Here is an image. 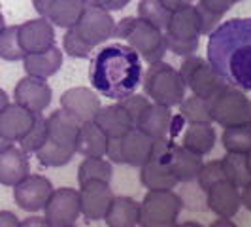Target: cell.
I'll list each match as a JSON object with an SVG mask.
<instances>
[{
  "label": "cell",
  "mask_w": 251,
  "mask_h": 227,
  "mask_svg": "<svg viewBox=\"0 0 251 227\" xmlns=\"http://www.w3.org/2000/svg\"><path fill=\"white\" fill-rule=\"evenodd\" d=\"M206 55L230 85L251 91V19L236 17L219 23L208 38Z\"/></svg>",
  "instance_id": "1"
},
{
  "label": "cell",
  "mask_w": 251,
  "mask_h": 227,
  "mask_svg": "<svg viewBox=\"0 0 251 227\" xmlns=\"http://www.w3.org/2000/svg\"><path fill=\"white\" fill-rule=\"evenodd\" d=\"M144 78L142 57L128 44L102 48L89 64V82L106 99H123L134 93Z\"/></svg>",
  "instance_id": "2"
},
{
  "label": "cell",
  "mask_w": 251,
  "mask_h": 227,
  "mask_svg": "<svg viewBox=\"0 0 251 227\" xmlns=\"http://www.w3.org/2000/svg\"><path fill=\"white\" fill-rule=\"evenodd\" d=\"M113 36L125 40L148 64L163 61L164 53L168 51L164 30L144 21L142 17H123L117 21Z\"/></svg>",
  "instance_id": "3"
},
{
  "label": "cell",
  "mask_w": 251,
  "mask_h": 227,
  "mask_svg": "<svg viewBox=\"0 0 251 227\" xmlns=\"http://www.w3.org/2000/svg\"><path fill=\"white\" fill-rule=\"evenodd\" d=\"M142 85L151 102L163 104L168 108L177 106L183 101L185 89H187L179 70H176L172 64L164 63V61L150 64V68L144 72Z\"/></svg>",
  "instance_id": "4"
},
{
  "label": "cell",
  "mask_w": 251,
  "mask_h": 227,
  "mask_svg": "<svg viewBox=\"0 0 251 227\" xmlns=\"http://www.w3.org/2000/svg\"><path fill=\"white\" fill-rule=\"evenodd\" d=\"M201 19L197 8L189 4L185 8H179L172 12L170 23L164 30L166 48L176 55H193L199 50V38H201Z\"/></svg>",
  "instance_id": "5"
},
{
  "label": "cell",
  "mask_w": 251,
  "mask_h": 227,
  "mask_svg": "<svg viewBox=\"0 0 251 227\" xmlns=\"http://www.w3.org/2000/svg\"><path fill=\"white\" fill-rule=\"evenodd\" d=\"M183 208V201L174 189H150L140 202V226L172 227Z\"/></svg>",
  "instance_id": "6"
},
{
  "label": "cell",
  "mask_w": 251,
  "mask_h": 227,
  "mask_svg": "<svg viewBox=\"0 0 251 227\" xmlns=\"http://www.w3.org/2000/svg\"><path fill=\"white\" fill-rule=\"evenodd\" d=\"M179 74L183 78L185 85L191 89V93L199 95L206 101H210L221 89L228 85V82L215 70L212 64L206 59L195 55V53L185 55L183 63L179 66Z\"/></svg>",
  "instance_id": "7"
},
{
  "label": "cell",
  "mask_w": 251,
  "mask_h": 227,
  "mask_svg": "<svg viewBox=\"0 0 251 227\" xmlns=\"http://www.w3.org/2000/svg\"><path fill=\"white\" fill-rule=\"evenodd\" d=\"M208 106L214 123L221 125L223 129L251 121V101L242 89L230 84L221 89L215 97H212L208 101Z\"/></svg>",
  "instance_id": "8"
},
{
  "label": "cell",
  "mask_w": 251,
  "mask_h": 227,
  "mask_svg": "<svg viewBox=\"0 0 251 227\" xmlns=\"http://www.w3.org/2000/svg\"><path fill=\"white\" fill-rule=\"evenodd\" d=\"M81 216L79 189L59 188L53 189L50 201L44 206V218L48 227H70Z\"/></svg>",
  "instance_id": "9"
},
{
  "label": "cell",
  "mask_w": 251,
  "mask_h": 227,
  "mask_svg": "<svg viewBox=\"0 0 251 227\" xmlns=\"http://www.w3.org/2000/svg\"><path fill=\"white\" fill-rule=\"evenodd\" d=\"M74 30L93 48L104 44L115 34V21L112 13L99 6H85L81 17L74 25Z\"/></svg>",
  "instance_id": "10"
},
{
  "label": "cell",
  "mask_w": 251,
  "mask_h": 227,
  "mask_svg": "<svg viewBox=\"0 0 251 227\" xmlns=\"http://www.w3.org/2000/svg\"><path fill=\"white\" fill-rule=\"evenodd\" d=\"M53 184L42 174H28L13 188V199L25 212H40L50 201Z\"/></svg>",
  "instance_id": "11"
},
{
  "label": "cell",
  "mask_w": 251,
  "mask_h": 227,
  "mask_svg": "<svg viewBox=\"0 0 251 227\" xmlns=\"http://www.w3.org/2000/svg\"><path fill=\"white\" fill-rule=\"evenodd\" d=\"M113 193L110 182H87L83 186H79V199H81V216L89 222H97L104 220V216L108 212L110 204H112Z\"/></svg>",
  "instance_id": "12"
},
{
  "label": "cell",
  "mask_w": 251,
  "mask_h": 227,
  "mask_svg": "<svg viewBox=\"0 0 251 227\" xmlns=\"http://www.w3.org/2000/svg\"><path fill=\"white\" fill-rule=\"evenodd\" d=\"M61 108L70 115H74L79 123L95 121L97 114L102 108L100 97L95 89L89 87H72L64 91L61 97Z\"/></svg>",
  "instance_id": "13"
},
{
  "label": "cell",
  "mask_w": 251,
  "mask_h": 227,
  "mask_svg": "<svg viewBox=\"0 0 251 227\" xmlns=\"http://www.w3.org/2000/svg\"><path fill=\"white\" fill-rule=\"evenodd\" d=\"M51 97L53 93H51L50 84L44 78H36V76H26L23 80H19L13 91L15 102L34 114L44 112L51 104Z\"/></svg>",
  "instance_id": "14"
},
{
  "label": "cell",
  "mask_w": 251,
  "mask_h": 227,
  "mask_svg": "<svg viewBox=\"0 0 251 227\" xmlns=\"http://www.w3.org/2000/svg\"><path fill=\"white\" fill-rule=\"evenodd\" d=\"M19 42L25 53H40L55 46V28L48 17L40 15L19 25Z\"/></svg>",
  "instance_id": "15"
},
{
  "label": "cell",
  "mask_w": 251,
  "mask_h": 227,
  "mask_svg": "<svg viewBox=\"0 0 251 227\" xmlns=\"http://www.w3.org/2000/svg\"><path fill=\"white\" fill-rule=\"evenodd\" d=\"M206 204L215 216L234 218L242 206L240 188L228 180H221L206 191Z\"/></svg>",
  "instance_id": "16"
},
{
  "label": "cell",
  "mask_w": 251,
  "mask_h": 227,
  "mask_svg": "<svg viewBox=\"0 0 251 227\" xmlns=\"http://www.w3.org/2000/svg\"><path fill=\"white\" fill-rule=\"evenodd\" d=\"M34 119H36V114L26 110L25 106L17 102L8 104L0 112V133L15 144L30 131V127L34 125Z\"/></svg>",
  "instance_id": "17"
},
{
  "label": "cell",
  "mask_w": 251,
  "mask_h": 227,
  "mask_svg": "<svg viewBox=\"0 0 251 227\" xmlns=\"http://www.w3.org/2000/svg\"><path fill=\"white\" fill-rule=\"evenodd\" d=\"M28 174H30V163H28L26 151L13 144L4 151H0V184L2 186L15 188Z\"/></svg>",
  "instance_id": "18"
},
{
  "label": "cell",
  "mask_w": 251,
  "mask_h": 227,
  "mask_svg": "<svg viewBox=\"0 0 251 227\" xmlns=\"http://www.w3.org/2000/svg\"><path fill=\"white\" fill-rule=\"evenodd\" d=\"M172 119H174V114L168 106L151 102L150 106L144 110V114L140 115L136 127L153 140H164L170 139Z\"/></svg>",
  "instance_id": "19"
},
{
  "label": "cell",
  "mask_w": 251,
  "mask_h": 227,
  "mask_svg": "<svg viewBox=\"0 0 251 227\" xmlns=\"http://www.w3.org/2000/svg\"><path fill=\"white\" fill-rule=\"evenodd\" d=\"M155 142L146 133H142L138 127H132L125 137H121V146H123V163L130 167H142L148 163L155 151Z\"/></svg>",
  "instance_id": "20"
},
{
  "label": "cell",
  "mask_w": 251,
  "mask_h": 227,
  "mask_svg": "<svg viewBox=\"0 0 251 227\" xmlns=\"http://www.w3.org/2000/svg\"><path fill=\"white\" fill-rule=\"evenodd\" d=\"M46 123H48V139L66 148H75L81 123L74 115H70L61 108V110H55L50 117H46Z\"/></svg>",
  "instance_id": "21"
},
{
  "label": "cell",
  "mask_w": 251,
  "mask_h": 227,
  "mask_svg": "<svg viewBox=\"0 0 251 227\" xmlns=\"http://www.w3.org/2000/svg\"><path fill=\"white\" fill-rule=\"evenodd\" d=\"M168 165H170V170L177 182L187 184V182L197 180L202 165H204V159H202V155L187 150L185 146H172Z\"/></svg>",
  "instance_id": "22"
},
{
  "label": "cell",
  "mask_w": 251,
  "mask_h": 227,
  "mask_svg": "<svg viewBox=\"0 0 251 227\" xmlns=\"http://www.w3.org/2000/svg\"><path fill=\"white\" fill-rule=\"evenodd\" d=\"M95 123L104 131V135L108 139H115V137L121 139L134 127L130 115L126 114V110L119 102L102 106L99 114H97V117H95Z\"/></svg>",
  "instance_id": "23"
},
{
  "label": "cell",
  "mask_w": 251,
  "mask_h": 227,
  "mask_svg": "<svg viewBox=\"0 0 251 227\" xmlns=\"http://www.w3.org/2000/svg\"><path fill=\"white\" fill-rule=\"evenodd\" d=\"M63 66V53L57 46L40 53H26L23 57V68L28 76H36L48 80L55 76Z\"/></svg>",
  "instance_id": "24"
},
{
  "label": "cell",
  "mask_w": 251,
  "mask_h": 227,
  "mask_svg": "<svg viewBox=\"0 0 251 227\" xmlns=\"http://www.w3.org/2000/svg\"><path fill=\"white\" fill-rule=\"evenodd\" d=\"M104 222L110 227L140 226V202H136L132 197H126V195L113 197L112 204L104 216Z\"/></svg>",
  "instance_id": "25"
},
{
  "label": "cell",
  "mask_w": 251,
  "mask_h": 227,
  "mask_svg": "<svg viewBox=\"0 0 251 227\" xmlns=\"http://www.w3.org/2000/svg\"><path fill=\"white\" fill-rule=\"evenodd\" d=\"M108 146V137L104 135L100 127L95 121H85L79 127L77 140H75V151L83 157H104Z\"/></svg>",
  "instance_id": "26"
},
{
  "label": "cell",
  "mask_w": 251,
  "mask_h": 227,
  "mask_svg": "<svg viewBox=\"0 0 251 227\" xmlns=\"http://www.w3.org/2000/svg\"><path fill=\"white\" fill-rule=\"evenodd\" d=\"M215 140H217V135L212 123H189L181 139V146L204 157L214 150Z\"/></svg>",
  "instance_id": "27"
},
{
  "label": "cell",
  "mask_w": 251,
  "mask_h": 227,
  "mask_svg": "<svg viewBox=\"0 0 251 227\" xmlns=\"http://www.w3.org/2000/svg\"><path fill=\"white\" fill-rule=\"evenodd\" d=\"M85 2L83 0H55L51 4L50 12H48V19L55 27L61 28H70L77 23V19L81 17V13L85 10Z\"/></svg>",
  "instance_id": "28"
},
{
  "label": "cell",
  "mask_w": 251,
  "mask_h": 227,
  "mask_svg": "<svg viewBox=\"0 0 251 227\" xmlns=\"http://www.w3.org/2000/svg\"><path fill=\"white\" fill-rule=\"evenodd\" d=\"M113 167L112 161L104 159V157H85L79 169H77V182L79 186L87 184V182H112Z\"/></svg>",
  "instance_id": "29"
},
{
  "label": "cell",
  "mask_w": 251,
  "mask_h": 227,
  "mask_svg": "<svg viewBox=\"0 0 251 227\" xmlns=\"http://www.w3.org/2000/svg\"><path fill=\"white\" fill-rule=\"evenodd\" d=\"M225 178L228 182H232L240 189L246 184L251 182V170L248 167V155L246 153H236V151H226V155L221 159Z\"/></svg>",
  "instance_id": "30"
},
{
  "label": "cell",
  "mask_w": 251,
  "mask_h": 227,
  "mask_svg": "<svg viewBox=\"0 0 251 227\" xmlns=\"http://www.w3.org/2000/svg\"><path fill=\"white\" fill-rule=\"evenodd\" d=\"M77 153L75 148H66V146H61L53 140H46L42 148H38L34 151L38 163L44 165V167H50V169H55V167H63V165H68L74 155Z\"/></svg>",
  "instance_id": "31"
},
{
  "label": "cell",
  "mask_w": 251,
  "mask_h": 227,
  "mask_svg": "<svg viewBox=\"0 0 251 227\" xmlns=\"http://www.w3.org/2000/svg\"><path fill=\"white\" fill-rule=\"evenodd\" d=\"M177 106H179V115L187 123H214L208 101L199 97V95H195V93H191L189 97L185 95L183 101L179 102Z\"/></svg>",
  "instance_id": "32"
},
{
  "label": "cell",
  "mask_w": 251,
  "mask_h": 227,
  "mask_svg": "<svg viewBox=\"0 0 251 227\" xmlns=\"http://www.w3.org/2000/svg\"><path fill=\"white\" fill-rule=\"evenodd\" d=\"M221 142H223V148L226 151L248 153L251 150V121L250 123L225 127Z\"/></svg>",
  "instance_id": "33"
},
{
  "label": "cell",
  "mask_w": 251,
  "mask_h": 227,
  "mask_svg": "<svg viewBox=\"0 0 251 227\" xmlns=\"http://www.w3.org/2000/svg\"><path fill=\"white\" fill-rule=\"evenodd\" d=\"M26 53L21 48V42H19V25L12 27H4L2 32H0V57L4 61H23Z\"/></svg>",
  "instance_id": "34"
},
{
  "label": "cell",
  "mask_w": 251,
  "mask_h": 227,
  "mask_svg": "<svg viewBox=\"0 0 251 227\" xmlns=\"http://www.w3.org/2000/svg\"><path fill=\"white\" fill-rule=\"evenodd\" d=\"M138 17H142L144 21L155 25L161 30H166V27L170 23V17H172V12L161 0H140Z\"/></svg>",
  "instance_id": "35"
},
{
  "label": "cell",
  "mask_w": 251,
  "mask_h": 227,
  "mask_svg": "<svg viewBox=\"0 0 251 227\" xmlns=\"http://www.w3.org/2000/svg\"><path fill=\"white\" fill-rule=\"evenodd\" d=\"M46 140H48V123H46V117L42 115V112H38L36 119H34V125L30 127V131L17 144L26 153H34L38 148L44 146Z\"/></svg>",
  "instance_id": "36"
},
{
  "label": "cell",
  "mask_w": 251,
  "mask_h": 227,
  "mask_svg": "<svg viewBox=\"0 0 251 227\" xmlns=\"http://www.w3.org/2000/svg\"><path fill=\"white\" fill-rule=\"evenodd\" d=\"M63 48L74 59H87L89 55L93 53V50H95L91 44H87L83 38L75 32L74 27L66 28V34L63 38Z\"/></svg>",
  "instance_id": "37"
},
{
  "label": "cell",
  "mask_w": 251,
  "mask_h": 227,
  "mask_svg": "<svg viewBox=\"0 0 251 227\" xmlns=\"http://www.w3.org/2000/svg\"><path fill=\"white\" fill-rule=\"evenodd\" d=\"M221 180H226L221 159H215V161H208V163H204L202 165V169H201V172H199V176H197L199 188H201L202 191H208L214 184L221 182Z\"/></svg>",
  "instance_id": "38"
},
{
  "label": "cell",
  "mask_w": 251,
  "mask_h": 227,
  "mask_svg": "<svg viewBox=\"0 0 251 227\" xmlns=\"http://www.w3.org/2000/svg\"><path fill=\"white\" fill-rule=\"evenodd\" d=\"M117 102H119V104L126 110V114L130 115V119H132L134 127H136V123H138L140 115L144 114V110L151 104L148 95H134V93H130V95H126V97H123V99H119Z\"/></svg>",
  "instance_id": "39"
},
{
  "label": "cell",
  "mask_w": 251,
  "mask_h": 227,
  "mask_svg": "<svg viewBox=\"0 0 251 227\" xmlns=\"http://www.w3.org/2000/svg\"><path fill=\"white\" fill-rule=\"evenodd\" d=\"M195 8H197L199 19H201V32L202 34H212L215 28H217V25H219L221 17H217V15H214V13L206 12L201 4H197Z\"/></svg>",
  "instance_id": "40"
},
{
  "label": "cell",
  "mask_w": 251,
  "mask_h": 227,
  "mask_svg": "<svg viewBox=\"0 0 251 227\" xmlns=\"http://www.w3.org/2000/svg\"><path fill=\"white\" fill-rule=\"evenodd\" d=\"M236 2H238V0H201L199 4H201L206 12L214 13L217 17H223Z\"/></svg>",
  "instance_id": "41"
},
{
  "label": "cell",
  "mask_w": 251,
  "mask_h": 227,
  "mask_svg": "<svg viewBox=\"0 0 251 227\" xmlns=\"http://www.w3.org/2000/svg\"><path fill=\"white\" fill-rule=\"evenodd\" d=\"M106 157H108L112 163H117V165L123 163V146H121V139H119V137H115V139H108Z\"/></svg>",
  "instance_id": "42"
},
{
  "label": "cell",
  "mask_w": 251,
  "mask_h": 227,
  "mask_svg": "<svg viewBox=\"0 0 251 227\" xmlns=\"http://www.w3.org/2000/svg\"><path fill=\"white\" fill-rule=\"evenodd\" d=\"M87 6H99L104 8L108 12H117V10H123L130 0H83Z\"/></svg>",
  "instance_id": "43"
},
{
  "label": "cell",
  "mask_w": 251,
  "mask_h": 227,
  "mask_svg": "<svg viewBox=\"0 0 251 227\" xmlns=\"http://www.w3.org/2000/svg\"><path fill=\"white\" fill-rule=\"evenodd\" d=\"M0 227H21V222L10 210H0Z\"/></svg>",
  "instance_id": "44"
},
{
  "label": "cell",
  "mask_w": 251,
  "mask_h": 227,
  "mask_svg": "<svg viewBox=\"0 0 251 227\" xmlns=\"http://www.w3.org/2000/svg\"><path fill=\"white\" fill-rule=\"evenodd\" d=\"M53 2L55 0H32V6H34V10L38 12V15H44L46 17Z\"/></svg>",
  "instance_id": "45"
},
{
  "label": "cell",
  "mask_w": 251,
  "mask_h": 227,
  "mask_svg": "<svg viewBox=\"0 0 251 227\" xmlns=\"http://www.w3.org/2000/svg\"><path fill=\"white\" fill-rule=\"evenodd\" d=\"M21 227H48L46 218H40V216H30L21 222Z\"/></svg>",
  "instance_id": "46"
},
{
  "label": "cell",
  "mask_w": 251,
  "mask_h": 227,
  "mask_svg": "<svg viewBox=\"0 0 251 227\" xmlns=\"http://www.w3.org/2000/svg\"><path fill=\"white\" fill-rule=\"evenodd\" d=\"M240 199H242V206H246L251 212V182L240 189Z\"/></svg>",
  "instance_id": "47"
},
{
  "label": "cell",
  "mask_w": 251,
  "mask_h": 227,
  "mask_svg": "<svg viewBox=\"0 0 251 227\" xmlns=\"http://www.w3.org/2000/svg\"><path fill=\"white\" fill-rule=\"evenodd\" d=\"M164 6L170 10V12H176V10H179V8H185V6H189L193 0H161Z\"/></svg>",
  "instance_id": "48"
},
{
  "label": "cell",
  "mask_w": 251,
  "mask_h": 227,
  "mask_svg": "<svg viewBox=\"0 0 251 227\" xmlns=\"http://www.w3.org/2000/svg\"><path fill=\"white\" fill-rule=\"evenodd\" d=\"M212 227H234V222H230V218H223L219 216V220H215Z\"/></svg>",
  "instance_id": "49"
},
{
  "label": "cell",
  "mask_w": 251,
  "mask_h": 227,
  "mask_svg": "<svg viewBox=\"0 0 251 227\" xmlns=\"http://www.w3.org/2000/svg\"><path fill=\"white\" fill-rule=\"evenodd\" d=\"M8 104H10V97H8V93H6L4 89H0V112H2Z\"/></svg>",
  "instance_id": "50"
},
{
  "label": "cell",
  "mask_w": 251,
  "mask_h": 227,
  "mask_svg": "<svg viewBox=\"0 0 251 227\" xmlns=\"http://www.w3.org/2000/svg\"><path fill=\"white\" fill-rule=\"evenodd\" d=\"M12 144H13V142H10V140H8L4 135H2V133H0V151H4L6 148H10Z\"/></svg>",
  "instance_id": "51"
},
{
  "label": "cell",
  "mask_w": 251,
  "mask_h": 227,
  "mask_svg": "<svg viewBox=\"0 0 251 227\" xmlns=\"http://www.w3.org/2000/svg\"><path fill=\"white\" fill-rule=\"evenodd\" d=\"M181 227H201V224H197V222H185V224H179Z\"/></svg>",
  "instance_id": "52"
},
{
  "label": "cell",
  "mask_w": 251,
  "mask_h": 227,
  "mask_svg": "<svg viewBox=\"0 0 251 227\" xmlns=\"http://www.w3.org/2000/svg\"><path fill=\"white\" fill-rule=\"evenodd\" d=\"M4 27H6V21H4V15H2V12H0V32H2Z\"/></svg>",
  "instance_id": "53"
},
{
  "label": "cell",
  "mask_w": 251,
  "mask_h": 227,
  "mask_svg": "<svg viewBox=\"0 0 251 227\" xmlns=\"http://www.w3.org/2000/svg\"><path fill=\"white\" fill-rule=\"evenodd\" d=\"M246 155H248V167H250V170H251V150L248 151V153H246Z\"/></svg>",
  "instance_id": "54"
},
{
  "label": "cell",
  "mask_w": 251,
  "mask_h": 227,
  "mask_svg": "<svg viewBox=\"0 0 251 227\" xmlns=\"http://www.w3.org/2000/svg\"><path fill=\"white\" fill-rule=\"evenodd\" d=\"M238 2H242V0H238Z\"/></svg>",
  "instance_id": "55"
}]
</instances>
